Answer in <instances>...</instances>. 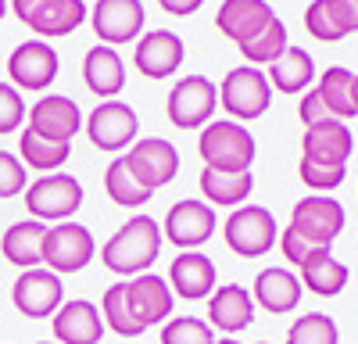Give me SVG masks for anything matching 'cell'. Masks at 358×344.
<instances>
[{"instance_id": "27", "label": "cell", "mask_w": 358, "mask_h": 344, "mask_svg": "<svg viewBox=\"0 0 358 344\" xmlns=\"http://www.w3.org/2000/svg\"><path fill=\"white\" fill-rule=\"evenodd\" d=\"M268 86H276L280 94H305L315 83V62L305 47H287L273 65H268Z\"/></svg>"}, {"instance_id": "14", "label": "cell", "mask_w": 358, "mask_h": 344, "mask_svg": "<svg viewBox=\"0 0 358 344\" xmlns=\"http://www.w3.org/2000/svg\"><path fill=\"white\" fill-rule=\"evenodd\" d=\"M57 69H62V62L47 40H25L8 57V76L22 90H47L57 79Z\"/></svg>"}, {"instance_id": "26", "label": "cell", "mask_w": 358, "mask_h": 344, "mask_svg": "<svg viewBox=\"0 0 358 344\" xmlns=\"http://www.w3.org/2000/svg\"><path fill=\"white\" fill-rule=\"evenodd\" d=\"M297 269H301V276H297L301 287L312 291V294H319V298H337L344 291V283H348V266L337 262V258L330 255V248H315Z\"/></svg>"}, {"instance_id": "42", "label": "cell", "mask_w": 358, "mask_h": 344, "mask_svg": "<svg viewBox=\"0 0 358 344\" xmlns=\"http://www.w3.org/2000/svg\"><path fill=\"white\" fill-rule=\"evenodd\" d=\"M297 119H301L305 129L315 126V122H326V119H330V111H326L319 90H305V94H301V108H297Z\"/></svg>"}, {"instance_id": "45", "label": "cell", "mask_w": 358, "mask_h": 344, "mask_svg": "<svg viewBox=\"0 0 358 344\" xmlns=\"http://www.w3.org/2000/svg\"><path fill=\"white\" fill-rule=\"evenodd\" d=\"M43 4H47V0H11L8 8H11V11H15V18H18V22L25 25V22L33 18V15H36V11H40Z\"/></svg>"}, {"instance_id": "20", "label": "cell", "mask_w": 358, "mask_h": 344, "mask_svg": "<svg viewBox=\"0 0 358 344\" xmlns=\"http://www.w3.org/2000/svg\"><path fill=\"white\" fill-rule=\"evenodd\" d=\"M50 327H54V341L57 344H97L104 337L101 308L94 301H86V298L65 301L50 315Z\"/></svg>"}, {"instance_id": "34", "label": "cell", "mask_w": 358, "mask_h": 344, "mask_svg": "<svg viewBox=\"0 0 358 344\" xmlns=\"http://www.w3.org/2000/svg\"><path fill=\"white\" fill-rule=\"evenodd\" d=\"M287 47H290V43H287V25H283L280 18H273L255 40L241 43V54H244V62H248V65L258 69V65H273Z\"/></svg>"}, {"instance_id": "3", "label": "cell", "mask_w": 358, "mask_h": 344, "mask_svg": "<svg viewBox=\"0 0 358 344\" xmlns=\"http://www.w3.org/2000/svg\"><path fill=\"white\" fill-rule=\"evenodd\" d=\"M83 205V183L69 172H47L25 187V208L36 222H69Z\"/></svg>"}, {"instance_id": "36", "label": "cell", "mask_w": 358, "mask_h": 344, "mask_svg": "<svg viewBox=\"0 0 358 344\" xmlns=\"http://www.w3.org/2000/svg\"><path fill=\"white\" fill-rule=\"evenodd\" d=\"M162 344H215V330L197 315H176L162 327Z\"/></svg>"}, {"instance_id": "25", "label": "cell", "mask_w": 358, "mask_h": 344, "mask_svg": "<svg viewBox=\"0 0 358 344\" xmlns=\"http://www.w3.org/2000/svg\"><path fill=\"white\" fill-rule=\"evenodd\" d=\"M43 237H47L43 222H36V219L15 222L0 237V255L18 269H36V266H43Z\"/></svg>"}, {"instance_id": "13", "label": "cell", "mask_w": 358, "mask_h": 344, "mask_svg": "<svg viewBox=\"0 0 358 344\" xmlns=\"http://www.w3.org/2000/svg\"><path fill=\"white\" fill-rule=\"evenodd\" d=\"M129 169H133V176L147 187V190H162L176 180V172H179V151L172 148L169 140L162 136H147V140H136L129 155H126Z\"/></svg>"}, {"instance_id": "23", "label": "cell", "mask_w": 358, "mask_h": 344, "mask_svg": "<svg viewBox=\"0 0 358 344\" xmlns=\"http://www.w3.org/2000/svg\"><path fill=\"white\" fill-rule=\"evenodd\" d=\"M251 298H255V305H262L265 312H273V315L294 312L297 305H301V280H297L290 269H283V266L262 269L255 276Z\"/></svg>"}, {"instance_id": "46", "label": "cell", "mask_w": 358, "mask_h": 344, "mask_svg": "<svg viewBox=\"0 0 358 344\" xmlns=\"http://www.w3.org/2000/svg\"><path fill=\"white\" fill-rule=\"evenodd\" d=\"M351 101H355V111H358V76H355V83H351Z\"/></svg>"}, {"instance_id": "41", "label": "cell", "mask_w": 358, "mask_h": 344, "mask_svg": "<svg viewBox=\"0 0 358 344\" xmlns=\"http://www.w3.org/2000/svg\"><path fill=\"white\" fill-rule=\"evenodd\" d=\"M276 244H280V251H283V258H287L290 266H301L305 258H308V255L315 251V248H312V244H308L305 237H297L290 226H287L283 234H280V241H276Z\"/></svg>"}, {"instance_id": "17", "label": "cell", "mask_w": 358, "mask_h": 344, "mask_svg": "<svg viewBox=\"0 0 358 344\" xmlns=\"http://www.w3.org/2000/svg\"><path fill=\"white\" fill-rule=\"evenodd\" d=\"M29 129L47 136V140H57V143H69L79 126H83V111L72 97H62V94H47L40 97L33 108H29Z\"/></svg>"}, {"instance_id": "32", "label": "cell", "mask_w": 358, "mask_h": 344, "mask_svg": "<svg viewBox=\"0 0 358 344\" xmlns=\"http://www.w3.org/2000/svg\"><path fill=\"white\" fill-rule=\"evenodd\" d=\"M104 190H108V197L115 201V205H122V208H140V205H147V201H151V190H147V187L133 176L126 155H118V158L108 165V172H104Z\"/></svg>"}, {"instance_id": "30", "label": "cell", "mask_w": 358, "mask_h": 344, "mask_svg": "<svg viewBox=\"0 0 358 344\" xmlns=\"http://www.w3.org/2000/svg\"><path fill=\"white\" fill-rule=\"evenodd\" d=\"M69 151H72L69 143L47 140V136H40L33 129H25L18 136V158H22V165L25 169H40L43 176H47V172H54V169H62L69 162Z\"/></svg>"}, {"instance_id": "8", "label": "cell", "mask_w": 358, "mask_h": 344, "mask_svg": "<svg viewBox=\"0 0 358 344\" xmlns=\"http://www.w3.org/2000/svg\"><path fill=\"white\" fill-rule=\"evenodd\" d=\"M344 205L334 197H301L290 212V229L305 237L312 248H330L344 229Z\"/></svg>"}, {"instance_id": "16", "label": "cell", "mask_w": 358, "mask_h": 344, "mask_svg": "<svg viewBox=\"0 0 358 344\" xmlns=\"http://www.w3.org/2000/svg\"><path fill=\"white\" fill-rule=\"evenodd\" d=\"M183 40H179L176 33H169V29H155V33H143L136 50H133V65L140 76L147 79H169L179 72V65H183Z\"/></svg>"}, {"instance_id": "31", "label": "cell", "mask_w": 358, "mask_h": 344, "mask_svg": "<svg viewBox=\"0 0 358 344\" xmlns=\"http://www.w3.org/2000/svg\"><path fill=\"white\" fill-rule=\"evenodd\" d=\"M351 83H355V72L351 69H344V65H334V69H326L322 76H319V97H322V104H326V111H330V119H351V115H358L355 111V101H351Z\"/></svg>"}, {"instance_id": "15", "label": "cell", "mask_w": 358, "mask_h": 344, "mask_svg": "<svg viewBox=\"0 0 358 344\" xmlns=\"http://www.w3.org/2000/svg\"><path fill=\"white\" fill-rule=\"evenodd\" d=\"M122 287H126V301H129V308H133V315L140 320L143 330H151L158 323H169L176 294H172L165 276L140 273V276H129V283H122Z\"/></svg>"}, {"instance_id": "18", "label": "cell", "mask_w": 358, "mask_h": 344, "mask_svg": "<svg viewBox=\"0 0 358 344\" xmlns=\"http://www.w3.org/2000/svg\"><path fill=\"white\" fill-rule=\"evenodd\" d=\"M255 323V298L241 283H222L208 298V327L233 337Z\"/></svg>"}, {"instance_id": "7", "label": "cell", "mask_w": 358, "mask_h": 344, "mask_svg": "<svg viewBox=\"0 0 358 344\" xmlns=\"http://www.w3.org/2000/svg\"><path fill=\"white\" fill-rule=\"evenodd\" d=\"M215 104H219L215 83L204 76H187L172 86L165 111H169L172 126H179V129H204L215 115Z\"/></svg>"}, {"instance_id": "11", "label": "cell", "mask_w": 358, "mask_h": 344, "mask_svg": "<svg viewBox=\"0 0 358 344\" xmlns=\"http://www.w3.org/2000/svg\"><path fill=\"white\" fill-rule=\"evenodd\" d=\"M140 119L126 101H101L86 119V136L101 151H126L136 143Z\"/></svg>"}, {"instance_id": "12", "label": "cell", "mask_w": 358, "mask_h": 344, "mask_svg": "<svg viewBox=\"0 0 358 344\" xmlns=\"http://www.w3.org/2000/svg\"><path fill=\"white\" fill-rule=\"evenodd\" d=\"M147 11L140 0H97L94 11H90V25L104 47H118L129 43L143 33Z\"/></svg>"}, {"instance_id": "50", "label": "cell", "mask_w": 358, "mask_h": 344, "mask_svg": "<svg viewBox=\"0 0 358 344\" xmlns=\"http://www.w3.org/2000/svg\"><path fill=\"white\" fill-rule=\"evenodd\" d=\"M255 344H268V341H255Z\"/></svg>"}, {"instance_id": "44", "label": "cell", "mask_w": 358, "mask_h": 344, "mask_svg": "<svg viewBox=\"0 0 358 344\" xmlns=\"http://www.w3.org/2000/svg\"><path fill=\"white\" fill-rule=\"evenodd\" d=\"M201 4H204V0H158V8H162L165 15H176V18L201 11Z\"/></svg>"}, {"instance_id": "43", "label": "cell", "mask_w": 358, "mask_h": 344, "mask_svg": "<svg viewBox=\"0 0 358 344\" xmlns=\"http://www.w3.org/2000/svg\"><path fill=\"white\" fill-rule=\"evenodd\" d=\"M326 8H330L334 22L344 29V36L358 33V0H326Z\"/></svg>"}, {"instance_id": "5", "label": "cell", "mask_w": 358, "mask_h": 344, "mask_svg": "<svg viewBox=\"0 0 358 344\" xmlns=\"http://www.w3.org/2000/svg\"><path fill=\"white\" fill-rule=\"evenodd\" d=\"M268 101H273V86H268L265 72L255 65L229 69L219 86V104L233 122H251L258 115H265Z\"/></svg>"}, {"instance_id": "1", "label": "cell", "mask_w": 358, "mask_h": 344, "mask_svg": "<svg viewBox=\"0 0 358 344\" xmlns=\"http://www.w3.org/2000/svg\"><path fill=\"white\" fill-rule=\"evenodd\" d=\"M162 226L151 215H133L126 226H118L108 237V244L101 248V262L118 273V276H140L151 273V266L158 262L162 251Z\"/></svg>"}, {"instance_id": "4", "label": "cell", "mask_w": 358, "mask_h": 344, "mask_svg": "<svg viewBox=\"0 0 358 344\" xmlns=\"http://www.w3.org/2000/svg\"><path fill=\"white\" fill-rule=\"evenodd\" d=\"M222 237H226V248L241 258H258V255H268L273 244L280 241V226L273 219V212L262 208V205H241L233 208L229 219L222 222Z\"/></svg>"}, {"instance_id": "9", "label": "cell", "mask_w": 358, "mask_h": 344, "mask_svg": "<svg viewBox=\"0 0 358 344\" xmlns=\"http://www.w3.org/2000/svg\"><path fill=\"white\" fill-rule=\"evenodd\" d=\"M11 301L22 315H29V320H47V315H54L65 305V283L47 266L22 269V276L11 287Z\"/></svg>"}, {"instance_id": "39", "label": "cell", "mask_w": 358, "mask_h": 344, "mask_svg": "<svg viewBox=\"0 0 358 344\" xmlns=\"http://www.w3.org/2000/svg\"><path fill=\"white\" fill-rule=\"evenodd\" d=\"M25 115H29V108L22 104V94L11 83H0V136L15 133L25 122Z\"/></svg>"}, {"instance_id": "10", "label": "cell", "mask_w": 358, "mask_h": 344, "mask_svg": "<svg viewBox=\"0 0 358 344\" xmlns=\"http://www.w3.org/2000/svg\"><path fill=\"white\" fill-rule=\"evenodd\" d=\"M212 234H215V208L197 197L176 201L162 219V237L183 251H197L204 241H212Z\"/></svg>"}, {"instance_id": "6", "label": "cell", "mask_w": 358, "mask_h": 344, "mask_svg": "<svg viewBox=\"0 0 358 344\" xmlns=\"http://www.w3.org/2000/svg\"><path fill=\"white\" fill-rule=\"evenodd\" d=\"M97 255V241L86 226L79 222H62V226H47L43 237V266L50 273H79L94 262Z\"/></svg>"}, {"instance_id": "22", "label": "cell", "mask_w": 358, "mask_h": 344, "mask_svg": "<svg viewBox=\"0 0 358 344\" xmlns=\"http://www.w3.org/2000/svg\"><path fill=\"white\" fill-rule=\"evenodd\" d=\"M215 262L201 251H183L172 258L169 266V287L172 294L187 298V301H201V298H212L215 291Z\"/></svg>"}, {"instance_id": "2", "label": "cell", "mask_w": 358, "mask_h": 344, "mask_svg": "<svg viewBox=\"0 0 358 344\" xmlns=\"http://www.w3.org/2000/svg\"><path fill=\"white\" fill-rule=\"evenodd\" d=\"M255 151H258L255 136L244 129V122H233V119L208 122L197 136V155L204 169H215V172H251Z\"/></svg>"}, {"instance_id": "21", "label": "cell", "mask_w": 358, "mask_h": 344, "mask_svg": "<svg viewBox=\"0 0 358 344\" xmlns=\"http://www.w3.org/2000/svg\"><path fill=\"white\" fill-rule=\"evenodd\" d=\"M351 151H355V136L341 119H326V122H315V126L305 129V140H301V158L305 162L348 165Z\"/></svg>"}, {"instance_id": "35", "label": "cell", "mask_w": 358, "mask_h": 344, "mask_svg": "<svg viewBox=\"0 0 358 344\" xmlns=\"http://www.w3.org/2000/svg\"><path fill=\"white\" fill-rule=\"evenodd\" d=\"M337 341H341L337 323L326 312H305L287 330V344H337Z\"/></svg>"}, {"instance_id": "33", "label": "cell", "mask_w": 358, "mask_h": 344, "mask_svg": "<svg viewBox=\"0 0 358 344\" xmlns=\"http://www.w3.org/2000/svg\"><path fill=\"white\" fill-rule=\"evenodd\" d=\"M101 320H104V327L111 330V334H118V337H140L143 334V327H140V320L133 315V308H129V301H126V287L122 283H111L108 291H104V298H101Z\"/></svg>"}, {"instance_id": "29", "label": "cell", "mask_w": 358, "mask_h": 344, "mask_svg": "<svg viewBox=\"0 0 358 344\" xmlns=\"http://www.w3.org/2000/svg\"><path fill=\"white\" fill-rule=\"evenodd\" d=\"M201 194L204 205H222V208H241L244 197H251L255 176L251 172H215V169H201Z\"/></svg>"}, {"instance_id": "19", "label": "cell", "mask_w": 358, "mask_h": 344, "mask_svg": "<svg viewBox=\"0 0 358 344\" xmlns=\"http://www.w3.org/2000/svg\"><path fill=\"white\" fill-rule=\"evenodd\" d=\"M273 18L276 15H273L268 0H222L219 11H215V29L226 40H233L241 47V43L255 40Z\"/></svg>"}, {"instance_id": "40", "label": "cell", "mask_w": 358, "mask_h": 344, "mask_svg": "<svg viewBox=\"0 0 358 344\" xmlns=\"http://www.w3.org/2000/svg\"><path fill=\"white\" fill-rule=\"evenodd\" d=\"M29 187V169L11 151H0V197H18Z\"/></svg>"}, {"instance_id": "24", "label": "cell", "mask_w": 358, "mask_h": 344, "mask_svg": "<svg viewBox=\"0 0 358 344\" xmlns=\"http://www.w3.org/2000/svg\"><path fill=\"white\" fill-rule=\"evenodd\" d=\"M83 79H86V86L97 97L115 101V94L126 86V65H122V57L115 54V47L97 43V47H90L86 57H83Z\"/></svg>"}, {"instance_id": "37", "label": "cell", "mask_w": 358, "mask_h": 344, "mask_svg": "<svg viewBox=\"0 0 358 344\" xmlns=\"http://www.w3.org/2000/svg\"><path fill=\"white\" fill-rule=\"evenodd\" d=\"M297 172H301V183L312 190V194H322V190H337L344 183V165H315V162H305L297 165Z\"/></svg>"}, {"instance_id": "48", "label": "cell", "mask_w": 358, "mask_h": 344, "mask_svg": "<svg viewBox=\"0 0 358 344\" xmlns=\"http://www.w3.org/2000/svg\"><path fill=\"white\" fill-rule=\"evenodd\" d=\"M215 344H241V341H229V337H226V341H215Z\"/></svg>"}, {"instance_id": "49", "label": "cell", "mask_w": 358, "mask_h": 344, "mask_svg": "<svg viewBox=\"0 0 358 344\" xmlns=\"http://www.w3.org/2000/svg\"><path fill=\"white\" fill-rule=\"evenodd\" d=\"M36 344H54V341H36Z\"/></svg>"}, {"instance_id": "38", "label": "cell", "mask_w": 358, "mask_h": 344, "mask_svg": "<svg viewBox=\"0 0 358 344\" xmlns=\"http://www.w3.org/2000/svg\"><path fill=\"white\" fill-rule=\"evenodd\" d=\"M305 29H308L315 40H322V43L344 40V29L334 22L330 8H326V0H312V4H308V11H305Z\"/></svg>"}, {"instance_id": "47", "label": "cell", "mask_w": 358, "mask_h": 344, "mask_svg": "<svg viewBox=\"0 0 358 344\" xmlns=\"http://www.w3.org/2000/svg\"><path fill=\"white\" fill-rule=\"evenodd\" d=\"M4 15H8V0H0V22H4Z\"/></svg>"}, {"instance_id": "28", "label": "cell", "mask_w": 358, "mask_h": 344, "mask_svg": "<svg viewBox=\"0 0 358 344\" xmlns=\"http://www.w3.org/2000/svg\"><path fill=\"white\" fill-rule=\"evenodd\" d=\"M83 22H86L83 0H47L25 25L33 29L40 40H57V36H72Z\"/></svg>"}]
</instances>
